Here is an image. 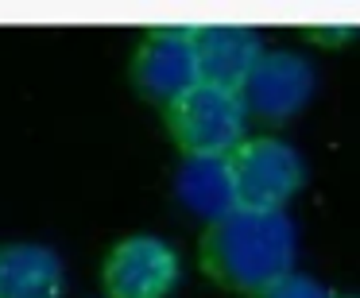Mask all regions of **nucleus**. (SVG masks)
<instances>
[{"instance_id":"obj_1","label":"nucleus","mask_w":360,"mask_h":298,"mask_svg":"<svg viewBox=\"0 0 360 298\" xmlns=\"http://www.w3.org/2000/svg\"><path fill=\"white\" fill-rule=\"evenodd\" d=\"M298 233L283 209H233L229 217L213 221L202 244V264L217 283L233 290L259 294L295 271Z\"/></svg>"},{"instance_id":"obj_2","label":"nucleus","mask_w":360,"mask_h":298,"mask_svg":"<svg viewBox=\"0 0 360 298\" xmlns=\"http://www.w3.org/2000/svg\"><path fill=\"white\" fill-rule=\"evenodd\" d=\"M167 124L190 155H225L244 143L248 109H244L236 89L198 82L190 93L167 105Z\"/></svg>"},{"instance_id":"obj_3","label":"nucleus","mask_w":360,"mask_h":298,"mask_svg":"<svg viewBox=\"0 0 360 298\" xmlns=\"http://www.w3.org/2000/svg\"><path fill=\"white\" fill-rule=\"evenodd\" d=\"M229 163H233L236 197L244 209H283V202H290L306 179L302 155L275 136L240 143Z\"/></svg>"},{"instance_id":"obj_4","label":"nucleus","mask_w":360,"mask_h":298,"mask_svg":"<svg viewBox=\"0 0 360 298\" xmlns=\"http://www.w3.org/2000/svg\"><path fill=\"white\" fill-rule=\"evenodd\" d=\"M136 89L151 101L174 105L182 93L202 82L198 74V51H194V27H159L143 39L132 63Z\"/></svg>"},{"instance_id":"obj_5","label":"nucleus","mask_w":360,"mask_h":298,"mask_svg":"<svg viewBox=\"0 0 360 298\" xmlns=\"http://www.w3.org/2000/svg\"><path fill=\"white\" fill-rule=\"evenodd\" d=\"M101 283L109 298H167L179 283V256L159 236H128L109 252Z\"/></svg>"},{"instance_id":"obj_6","label":"nucleus","mask_w":360,"mask_h":298,"mask_svg":"<svg viewBox=\"0 0 360 298\" xmlns=\"http://www.w3.org/2000/svg\"><path fill=\"white\" fill-rule=\"evenodd\" d=\"M314 93V70L295 51H264L256 70L240 86L244 109H252L264 120H290L306 109Z\"/></svg>"},{"instance_id":"obj_7","label":"nucleus","mask_w":360,"mask_h":298,"mask_svg":"<svg viewBox=\"0 0 360 298\" xmlns=\"http://www.w3.org/2000/svg\"><path fill=\"white\" fill-rule=\"evenodd\" d=\"M194 51H198V74L202 82L221 89H236L248 82V74L256 70L259 55V35L252 27L240 24H210V27H194Z\"/></svg>"},{"instance_id":"obj_8","label":"nucleus","mask_w":360,"mask_h":298,"mask_svg":"<svg viewBox=\"0 0 360 298\" xmlns=\"http://www.w3.org/2000/svg\"><path fill=\"white\" fill-rule=\"evenodd\" d=\"M174 194H179L182 209H190L202 221H221L233 209H240L236 197V179L233 163L225 155H190L174 174Z\"/></svg>"},{"instance_id":"obj_9","label":"nucleus","mask_w":360,"mask_h":298,"mask_svg":"<svg viewBox=\"0 0 360 298\" xmlns=\"http://www.w3.org/2000/svg\"><path fill=\"white\" fill-rule=\"evenodd\" d=\"M0 298H63V264L43 244H8L0 252Z\"/></svg>"},{"instance_id":"obj_10","label":"nucleus","mask_w":360,"mask_h":298,"mask_svg":"<svg viewBox=\"0 0 360 298\" xmlns=\"http://www.w3.org/2000/svg\"><path fill=\"white\" fill-rule=\"evenodd\" d=\"M259 298H329V290L318 279H310V275L287 271L283 279H275L271 287L259 290Z\"/></svg>"},{"instance_id":"obj_11","label":"nucleus","mask_w":360,"mask_h":298,"mask_svg":"<svg viewBox=\"0 0 360 298\" xmlns=\"http://www.w3.org/2000/svg\"><path fill=\"white\" fill-rule=\"evenodd\" d=\"M349 298H360V294H349Z\"/></svg>"}]
</instances>
